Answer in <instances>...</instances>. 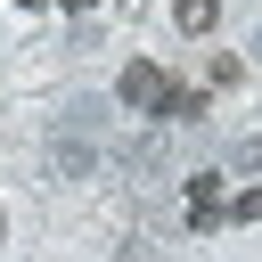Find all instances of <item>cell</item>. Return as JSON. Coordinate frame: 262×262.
Here are the masks:
<instances>
[{
    "mask_svg": "<svg viewBox=\"0 0 262 262\" xmlns=\"http://www.w3.org/2000/svg\"><path fill=\"white\" fill-rule=\"evenodd\" d=\"M188 229H221V180L213 172L188 180Z\"/></svg>",
    "mask_w": 262,
    "mask_h": 262,
    "instance_id": "7a4b0ae2",
    "label": "cell"
},
{
    "mask_svg": "<svg viewBox=\"0 0 262 262\" xmlns=\"http://www.w3.org/2000/svg\"><path fill=\"white\" fill-rule=\"evenodd\" d=\"M221 221H262V188H246V196H229V205H221Z\"/></svg>",
    "mask_w": 262,
    "mask_h": 262,
    "instance_id": "277c9868",
    "label": "cell"
},
{
    "mask_svg": "<svg viewBox=\"0 0 262 262\" xmlns=\"http://www.w3.org/2000/svg\"><path fill=\"white\" fill-rule=\"evenodd\" d=\"M172 16H180V33H213L221 25V0H180Z\"/></svg>",
    "mask_w": 262,
    "mask_h": 262,
    "instance_id": "3957f363",
    "label": "cell"
},
{
    "mask_svg": "<svg viewBox=\"0 0 262 262\" xmlns=\"http://www.w3.org/2000/svg\"><path fill=\"white\" fill-rule=\"evenodd\" d=\"M0 237H8V221H0Z\"/></svg>",
    "mask_w": 262,
    "mask_h": 262,
    "instance_id": "5b68a950",
    "label": "cell"
},
{
    "mask_svg": "<svg viewBox=\"0 0 262 262\" xmlns=\"http://www.w3.org/2000/svg\"><path fill=\"white\" fill-rule=\"evenodd\" d=\"M172 90H180V82H172L164 66H123V82H115V98H123V106H139V115H164V106H172Z\"/></svg>",
    "mask_w": 262,
    "mask_h": 262,
    "instance_id": "6da1fadb",
    "label": "cell"
}]
</instances>
